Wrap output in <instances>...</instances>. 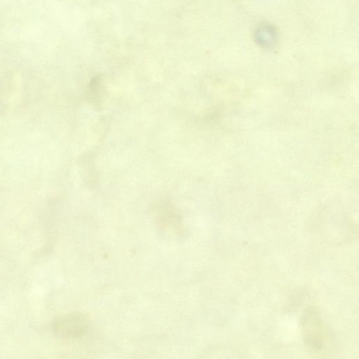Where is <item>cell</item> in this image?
I'll list each match as a JSON object with an SVG mask.
<instances>
[{
    "label": "cell",
    "mask_w": 359,
    "mask_h": 359,
    "mask_svg": "<svg viewBox=\"0 0 359 359\" xmlns=\"http://www.w3.org/2000/svg\"><path fill=\"white\" fill-rule=\"evenodd\" d=\"M256 41L264 48L273 46L277 39L276 30L269 25L259 27L255 32Z\"/></svg>",
    "instance_id": "cell-2"
},
{
    "label": "cell",
    "mask_w": 359,
    "mask_h": 359,
    "mask_svg": "<svg viewBox=\"0 0 359 359\" xmlns=\"http://www.w3.org/2000/svg\"><path fill=\"white\" fill-rule=\"evenodd\" d=\"M89 320L85 314L72 312L57 317L53 324L56 335L62 338H74L83 335L88 330Z\"/></svg>",
    "instance_id": "cell-1"
}]
</instances>
